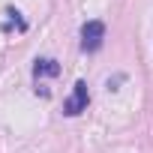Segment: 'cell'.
Returning <instances> with one entry per match:
<instances>
[{"label":"cell","instance_id":"6da1fadb","mask_svg":"<svg viewBox=\"0 0 153 153\" xmlns=\"http://www.w3.org/2000/svg\"><path fill=\"white\" fill-rule=\"evenodd\" d=\"M102 39H105V24L102 21H87L81 27V51H99L102 48Z\"/></svg>","mask_w":153,"mask_h":153},{"label":"cell","instance_id":"7a4b0ae2","mask_svg":"<svg viewBox=\"0 0 153 153\" xmlns=\"http://www.w3.org/2000/svg\"><path fill=\"white\" fill-rule=\"evenodd\" d=\"M87 102H90L87 84H84V81H75V87H72V96L63 102V114H69V117L81 114V111H87Z\"/></svg>","mask_w":153,"mask_h":153},{"label":"cell","instance_id":"3957f363","mask_svg":"<svg viewBox=\"0 0 153 153\" xmlns=\"http://www.w3.org/2000/svg\"><path fill=\"white\" fill-rule=\"evenodd\" d=\"M33 75L36 78H54V75H60V63L54 60V57H42V60H36L33 63Z\"/></svg>","mask_w":153,"mask_h":153}]
</instances>
